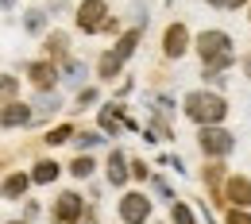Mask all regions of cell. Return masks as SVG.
<instances>
[{
	"label": "cell",
	"mask_w": 251,
	"mask_h": 224,
	"mask_svg": "<svg viewBox=\"0 0 251 224\" xmlns=\"http://www.w3.org/2000/svg\"><path fill=\"white\" fill-rule=\"evenodd\" d=\"M193 50L201 58V70H217V74H228L236 66V39L220 27H205V31L193 39Z\"/></svg>",
	"instance_id": "cell-1"
},
{
	"label": "cell",
	"mask_w": 251,
	"mask_h": 224,
	"mask_svg": "<svg viewBox=\"0 0 251 224\" xmlns=\"http://www.w3.org/2000/svg\"><path fill=\"white\" fill-rule=\"evenodd\" d=\"M182 112H186V120H193L197 128H213V124H224V120H228L232 104H228V97H224V93H213V89H189V93L182 97Z\"/></svg>",
	"instance_id": "cell-2"
},
{
	"label": "cell",
	"mask_w": 251,
	"mask_h": 224,
	"mask_svg": "<svg viewBox=\"0 0 251 224\" xmlns=\"http://www.w3.org/2000/svg\"><path fill=\"white\" fill-rule=\"evenodd\" d=\"M197 147L205 162H224L232 151H236V135L224 128V124H213V128H197Z\"/></svg>",
	"instance_id": "cell-3"
},
{
	"label": "cell",
	"mask_w": 251,
	"mask_h": 224,
	"mask_svg": "<svg viewBox=\"0 0 251 224\" xmlns=\"http://www.w3.org/2000/svg\"><path fill=\"white\" fill-rule=\"evenodd\" d=\"M151 213H155V205H151L147 190H124L120 201H116V217L124 224H147Z\"/></svg>",
	"instance_id": "cell-4"
},
{
	"label": "cell",
	"mask_w": 251,
	"mask_h": 224,
	"mask_svg": "<svg viewBox=\"0 0 251 224\" xmlns=\"http://www.w3.org/2000/svg\"><path fill=\"white\" fill-rule=\"evenodd\" d=\"M85 197L81 190H62L58 201L50 205V224H81V213H85Z\"/></svg>",
	"instance_id": "cell-5"
},
{
	"label": "cell",
	"mask_w": 251,
	"mask_h": 224,
	"mask_svg": "<svg viewBox=\"0 0 251 224\" xmlns=\"http://www.w3.org/2000/svg\"><path fill=\"white\" fill-rule=\"evenodd\" d=\"M220 201H228V209H251V178L248 174H228L220 182Z\"/></svg>",
	"instance_id": "cell-6"
},
{
	"label": "cell",
	"mask_w": 251,
	"mask_h": 224,
	"mask_svg": "<svg viewBox=\"0 0 251 224\" xmlns=\"http://www.w3.org/2000/svg\"><path fill=\"white\" fill-rule=\"evenodd\" d=\"M189 47H193V35H189V27L182 24V20H174V24H166V31H162V54L166 58H186Z\"/></svg>",
	"instance_id": "cell-7"
},
{
	"label": "cell",
	"mask_w": 251,
	"mask_h": 224,
	"mask_svg": "<svg viewBox=\"0 0 251 224\" xmlns=\"http://www.w3.org/2000/svg\"><path fill=\"white\" fill-rule=\"evenodd\" d=\"M74 20H77V27L85 35H100V24L108 20V4L104 0H81L77 12H74Z\"/></svg>",
	"instance_id": "cell-8"
},
{
	"label": "cell",
	"mask_w": 251,
	"mask_h": 224,
	"mask_svg": "<svg viewBox=\"0 0 251 224\" xmlns=\"http://www.w3.org/2000/svg\"><path fill=\"white\" fill-rule=\"evenodd\" d=\"M24 77L31 81L35 89H58V66L47 62V58H35L24 66Z\"/></svg>",
	"instance_id": "cell-9"
},
{
	"label": "cell",
	"mask_w": 251,
	"mask_h": 224,
	"mask_svg": "<svg viewBox=\"0 0 251 224\" xmlns=\"http://www.w3.org/2000/svg\"><path fill=\"white\" fill-rule=\"evenodd\" d=\"M31 124H35V108L27 100L0 104V128H31Z\"/></svg>",
	"instance_id": "cell-10"
},
{
	"label": "cell",
	"mask_w": 251,
	"mask_h": 224,
	"mask_svg": "<svg viewBox=\"0 0 251 224\" xmlns=\"http://www.w3.org/2000/svg\"><path fill=\"white\" fill-rule=\"evenodd\" d=\"M104 178H108V186H112V190H127V155L120 151V147H112V151H108Z\"/></svg>",
	"instance_id": "cell-11"
},
{
	"label": "cell",
	"mask_w": 251,
	"mask_h": 224,
	"mask_svg": "<svg viewBox=\"0 0 251 224\" xmlns=\"http://www.w3.org/2000/svg\"><path fill=\"white\" fill-rule=\"evenodd\" d=\"M43 58H47V62H66V58H70V35L66 31H47L43 35Z\"/></svg>",
	"instance_id": "cell-12"
},
{
	"label": "cell",
	"mask_w": 251,
	"mask_h": 224,
	"mask_svg": "<svg viewBox=\"0 0 251 224\" xmlns=\"http://www.w3.org/2000/svg\"><path fill=\"white\" fill-rule=\"evenodd\" d=\"M27 190H31V174H27V170H12V174L0 182V197H4V201H24Z\"/></svg>",
	"instance_id": "cell-13"
},
{
	"label": "cell",
	"mask_w": 251,
	"mask_h": 224,
	"mask_svg": "<svg viewBox=\"0 0 251 224\" xmlns=\"http://www.w3.org/2000/svg\"><path fill=\"white\" fill-rule=\"evenodd\" d=\"M58 81H66V85H89V66L81 62V58H66V62H58Z\"/></svg>",
	"instance_id": "cell-14"
},
{
	"label": "cell",
	"mask_w": 251,
	"mask_h": 224,
	"mask_svg": "<svg viewBox=\"0 0 251 224\" xmlns=\"http://www.w3.org/2000/svg\"><path fill=\"white\" fill-rule=\"evenodd\" d=\"M31 108H35V120H43V116H58V112H62V93H58V89H39Z\"/></svg>",
	"instance_id": "cell-15"
},
{
	"label": "cell",
	"mask_w": 251,
	"mask_h": 224,
	"mask_svg": "<svg viewBox=\"0 0 251 224\" xmlns=\"http://www.w3.org/2000/svg\"><path fill=\"white\" fill-rule=\"evenodd\" d=\"M31 174V186H50V182H58L62 178V162H54V159H39L27 170Z\"/></svg>",
	"instance_id": "cell-16"
},
{
	"label": "cell",
	"mask_w": 251,
	"mask_h": 224,
	"mask_svg": "<svg viewBox=\"0 0 251 224\" xmlns=\"http://www.w3.org/2000/svg\"><path fill=\"white\" fill-rule=\"evenodd\" d=\"M124 74V62L112 54V50H104L100 58H97V81H104V85H112L116 77Z\"/></svg>",
	"instance_id": "cell-17"
},
{
	"label": "cell",
	"mask_w": 251,
	"mask_h": 224,
	"mask_svg": "<svg viewBox=\"0 0 251 224\" xmlns=\"http://www.w3.org/2000/svg\"><path fill=\"white\" fill-rule=\"evenodd\" d=\"M139 39H143V27H131V31H124L116 43H112V54L120 58V62H127L131 54H135V47H139Z\"/></svg>",
	"instance_id": "cell-18"
},
{
	"label": "cell",
	"mask_w": 251,
	"mask_h": 224,
	"mask_svg": "<svg viewBox=\"0 0 251 224\" xmlns=\"http://www.w3.org/2000/svg\"><path fill=\"white\" fill-rule=\"evenodd\" d=\"M70 178H77V182H89L93 178V170H97V159L93 155H74L70 159V166H62Z\"/></svg>",
	"instance_id": "cell-19"
},
{
	"label": "cell",
	"mask_w": 251,
	"mask_h": 224,
	"mask_svg": "<svg viewBox=\"0 0 251 224\" xmlns=\"http://www.w3.org/2000/svg\"><path fill=\"white\" fill-rule=\"evenodd\" d=\"M224 178H228V166H224V162H205V166H201V182L213 190L217 201H220V182H224Z\"/></svg>",
	"instance_id": "cell-20"
},
{
	"label": "cell",
	"mask_w": 251,
	"mask_h": 224,
	"mask_svg": "<svg viewBox=\"0 0 251 224\" xmlns=\"http://www.w3.org/2000/svg\"><path fill=\"white\" fill-rule=\"evenodd\" d=\"M24 31L27 35H47L50 31V16H47L43 8H27V12H24Z\"/></svg>",
	"instance_id": "cell-21"
},
{
	"label": "cell",
	"mask_w": 251,
	"mask_h": 224,
	"mask_svg": "<svg viewBox=\"0 0 251 224\" xmlns=\"http://www.w3.org/2000/svg\"><path fill=\"white\" fill-rule=\"evenodd\" d=\"M74 147H77V155H89L93 147H100L104 143V135L100 131H93V128H81V131H74V139H70Z\"/></svg>",
	"instance_id": "cell-22"
},
{
	"label": "cell",
	"mask_w": 251,
	"mask_h": 224,
	"mask_svg": "<svg viewBox=\"0 0 251 224\" xmlns=\"http://www.w3.org/2000/svg\"><path fill=\"white\" fill-rule=\"evenodd\" d=\"M74 131H77V128L66 120V124H58V128H47L43 143H47V147H62V143H70V139H74Z\"/></svg>",
	"instance_id": "cell-23"
},
{
	"label": "cell",
	"mask_w": 251,
	"mask_h": 224,
	"mask_svg": "<svg viewBox=\"0 0 251 224\" xmlns=\"http://www.w3.org/2000/svg\"><path fill=\"white\" fill-rule=\"evenodd\" d=\"M170 224H197V213L189 209V201H182V197L170 201Z\"/></svg>",
	"instance_id": "cell-24"
},
{
	"label": "cell",
	"mask_w": 251,
	"mask_h": 224,
	"mask_svg": "<svg viewBox=\"0 0 251 224\" xmlns=\"http://www.w3.org/2000/svg\"><path fill=\"white\" fill-rule=\"evenodd\" d=\"M20 81L24 77H16V74H0V104L20 100Z\"/></svg>",
	"instance_id": "cell-25"
},
{
	"label": "cell",
	"mask_w": 251,
	"mask_h": 224,
	"mask_svg": "<svg viewBox=\"0 0 251 224\" xmlns=\"http://www.w3.org/2000/svg\"><path fill=\"white\" fill-rule=\"evenodd\" d=\"M97 100H100V89H97V85H81L77 97H74V108H93Z\"/></svg>",
	"instance_id": "cell-26"
},
{
	"label": "cell",
	"mask_w": 251,
	"mask_h": 224,
	"mask_svg": "<svg viewBox=\"0 0 251 224\" xmlns=\"http://www.w3.org/2000/svg\"><path fill=\"white\" fill-rule=\"evenodd\" d=\"M151 178V166L143 159H127V182H147Z\"/></svg>",
	"instance_id": "cell-27"
},
{
	"label": "cell",
	"mask_w": 251,
	"mask_h": 224,
	"mask_svg": "<svg viewBox=\"0 0 251 224\" xmlns=\"http://www.w3.org/2000/svg\"><path fill=\"white\" fill-rule=\"evenodd\" d=\"M201 77H205V89H213V93H224V85H228V77L217 70H201Z\"/></svg>",
	"instance_id": "cell-28"
},
{
	"label": "cell",
	"mask_w": 251,
	"mask_h": 224,
	"mask_svg": "<svg viewBox=\"0 0 251 224\" xmlns=\"http://www.w3.org/2000/svg\"><path fill=\"white\" fill-rule=\"evenodd\" d=\"M224 224H251V209H228Z\"/></svg>",
	"instance_id": "cell-29"
},
{
	"label": "cell",
	"mask_w": 251,
	"mask_h": 224,
	"mask_svg": "<svg viewBox=\"0 0 251 224\" xmlns=\"http://www.w3.org/2000/svg\"><path fill=\"white\" fill-rule=\"evenodd\" d=\"M39 213H43V205H39V201H24V217H20V221H39Z\"/></svg>",
	"instance_id": "cell-30"
},
{
	"label": "cell",
	"mask_w": 251,
	"mask_h": 224,
	"mask_svg": "<svg viewBox=\"0 0 251 224\" xmlns=\"http://www.w3.org/2000/svg\"><path fill=\"white\" fill-rule=\"evenodd\" d=\"M151 186H155V190L162 193L166 201H174V190H170V182H166V178H151Z\"/></svg>",
	"instance_id": "cell-31"
},
{
	"label": "cell",
	"mask_w": 251,
	"mask_h": 224,
	"mask_svg": "<svg viewBox=\"0 0 251 224\" xmlns=\"http://www.w3.org/2000/svg\"><path fill=\"white\" fill-rule=\"evenodd\" d=\"M100 35H120V20H116V16H108V20L100 24Z\"/></svg>",
	"instance_id": "cell-32"
},
{
	"label": "cell",
	"mask_w": 251,
	"mask_h": 224,
	"mask_svg": "<svg viewBox=\"0 0 251 224\" xmlns=\"http://www.w3.org/2000/svg\"><path fill=\"white\" fill-rule=\"evenodd\" d=\"M209 4H217V8H232V12H236V8H244L248 0H209Z\"/></svg>",
	"instance_id": "cell-33"
},
{
	"label": "cell",
	"mask_w": 251,
	"mask_h": 224,
	"mask_svg": "<svg viewBox=\"0 0 251 224\" xmlns=\"http://www.w3.org/2000/svg\"><path fill=\"white\" fill-rule=\"evenodd\" d=\"M16 8V0H0V12H12Z\"/></svg>",
	"instance_id": "cell-34"
},
{
	"label": "cell",
	"mask_w": 251,
	"mask_h": 224,
	"mask_svg": "<svg viewBox=\"0 0 251 224\" xmlns=\"http://www.w3.org/2000/svg\"><path fill=\"white\" fill-rule=\"evenodd\" d=\"M244 77H248V81H251V54H248V58H244Z\"/></svg>",
	"instance_id": "cell-35"
},
{
	"label": "cell",
	"mask_w": 251,
	"mask_h": 224,
	"mask_svg": "<svg viewBox=\"0 0 251 224\" xmlns=\"http://www.w3.org/2000/svg\"><path fill=\"white\" fill-rule=\"evenodd\" d=\"M4 224H27V221H20V217H12V221H4Z\"/></svg>",
	"instance_id": "cell-36"
},
{
	"label": "cell",
	"mask_w": 251,
	"mask_h": 224,
	"mask_svg": "<svg viewBox=\"0 0 251 224\" xmlns=\"http://www.w3.org/2000/svg\"><path fill=\"white\" fill-rule=\"evenodd\" d=\"M248 16H251V12H248Z\"/></svg>",
	"instance_id": "cell-37"
}]
</instances>
